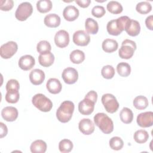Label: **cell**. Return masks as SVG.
Segmentation results:
<instances>
[{"mask_svg": "<svg viewBox=\"0 0 153 153\" xmlns=\"http://www.w3.org/2000/svg\"><path fill=\"white\" fill-rule=\"evenodd\" d=\"M35 64V60L33 57L27 54L22 56L19 60V66L23 71H29L31 69Z\"/></svg>", "mask_w": 153, "mask_h": 153, "instance_id": "obj_15", "label": "cell"}, {"mask_svg": "<svg viewBox=\"0 0 153 153\" xmlns=\"http://www.w3.org/2000/svg\"><path fill=\"white\" fill-rule=\"evenodd\" d=\"M37 51L41 54H45L48 52H51V46L49 42L42 40L39 41L36 45Z\"/></svg>", "mask_w": 153, "mask_h": 153, "instance_id": "obj_37", "label": "cell"}, {"mask_svg": "<svg viewBox=\"0 0 153 153\" xmlns=\"http://www.w3.org/2000/svg\"><path fill=\"white\" fill-rule=\"evenodd\" d=\"M85 97L88 98L96 103L97 99V94L95 91L91 90L87 93V94L85 96Z\"/></svg>", "mask_w": 153, "mask_h": 153, "instance_id": "obj_42", "label": "cell"}, {"mask_svg": "<svg viewBox=\"0 0 153 153\" xmlns=\"http://www.w3.org/2000/svg\"><path fill=\"white\" fill-rule=\"evenodd\" d=\"M69 58L71 61L75 64L81 63L85 59L84 53L79 50H75L72 51L70 55Z\"/></svg>", "mask_w": 153, "mask_h": 153, "instance_id": "obj_27", "label": "cell"}, {"mask_svg": "<svg viewBox=\"0 0 153 153\" xmlns=\"http://www.w3.org/2000/svg\"><path fill=\"white\" fill-rule=\"evenodd\" d=\"M101 74L105 79H111L115 75V69L111 65L104 66L101 70Z\"/></svg>", "mask_w": 153, "mask_h": 153, "instance_id": "obj_38", "label": "cell"}, {"mask_svg": "<svg viewBox=\"0 0 153 153\" xmlns=\"http://www.w3.org/2000/svg\"><path fill=\"white\" fill-rule=\"evenodd\" d=\"M74 108L75 106L72 102L69 100L63 102L56 111L57 120L63 123L69 121L72 117Z\"/></svg>", "mask_w": 153, "mask_h": 153, "instance_id": "obj_1", "label": "cell"}, {"mask_svg": "<svg viewBox=\"0 0 153 153\" xmlns=\"http://www.w3.org/2000/svg\"><path fill=\"white\" fill-rule=\"evenodd\" d=\"M44 24L45 26L49 27H57L60 24V17L54 13L48 14L45 16L44 20Z\"/></svg>", "mask_w": 153, "mask_h": 153, "instance_id": "obj_20", "label": "cell"}, {"mask_svg": "<svg viewBox=\"0 0 153 153\" xmlns=\"http://www.w3.org/2000/svg\"><path fill=\"white\" fill-rule=\"evenodd\" d=\"M133 105L134 106L139 110L145 109L148 106V99L143 96H138L136 97L133 100Z\"/></svg>", "mask_w": 153, "mask_h": 153, "instance_id": "obj_28", "label": "cell"}, {"mask_svg": "<svg viewBox=\"0 0 153 153\" xmlns=\"http://www.w3.org/2000/svg\"><path fill=\"white\" fill-rule=\"evenodd\" d=\"M54 42L59 48L66 47L69 42V35L67 31L60 30L54 36Z\"/></svg>", "mask_w": 153, "mask_h": 153, "instance_id": "obj_12", "label": "cell"}, {"mask_svg": "<svg viewBox=\"0 0 153 153\" xmlns=\"http://www.w3.org/2000/svg\"><path fill=\"white\" fill-rule=\"evenodd\" d=\"M32 4L29 2H23L18 6L15 13V17L20 21H25L32 14Z\"/></svg>", "mask_w": 153, "mask_h": 153, "instance_id": "obj_6", "label": "cell"}, {"mask_svg": "<svg viewBox=\"0 0 153 153\" xmlns=\"http://www.w3.org/2000/svg\"><path fill=\"white\" fill-rule=\"evenodd\" d=\"M106 8L109 12L114 14H120L123 11V7L121 4L115 1H109L106 5Z\"/></svg>", "mask_w": 153, "mask_h": 153, "instance_id": "obj_31", "label": "cell"}, {"mask_svg": "<svg viewBox=\"0 0 153 153\" xmlns=\"http://www.w3.org/2000/svg\"><path fill=\"white\" fill-rule=\"evenodd\" d=\"M118 47V42L116 40L113 39H105L102 44V49L106 53H112L115 51Z\"/></svg>", "mask_w": 153, "mask_h": 153, "instance_id": "obj_22", "label": "cell"}, {"mask_svg": "<svg viewBox=\"0 0 153 153\" xmlns=\"http://www.w3.org/2000/svg\"><path fill=\"white\" fill-rule=\"evenodd\" d=\"M105 10L103 6L96 5L91 10V14L97 18H100L105 14Z\"/></svg>", "mask_w": 153, "mask_h": 153, "instance_id": "obj_39", "label": "cell"}, {"mask_svg": "<svg viewBox=\"0 0 153 153\" xmlns=\"http://www.w3.org/2000/svg\"><path fill=\"white\" fill-rule=\"evenodd\" d=\"M125 30L130 36H136L138 35L140 31V26L139 22L130 19L125 28Z\"/></svg>", "mask_w": 153, "mask_h": 153, "instance_id": "obj_19", "label": "cell"}, {"mask_svg": "<svg viewBox=\"0 0 153 153\" xmlns=\"http://www.w3.org/2000/svg\"><path fill=\"white\" fill-rule=\"evenodd\" d=\"M14 6V1L13 0H1L0 9L2 11H10Z\"/></svg>", "mask_w": 153, "mask_h": 153, "instance_id": "obj_40", "label": "cell"}, {"mask_svg": "<svg viewBox=\"0 0 153 153\" xmlns=\"http://www.w3.org/2000/svg\"><path fill=\"white\" fill-rule=\"evenodd\" d=\"M78 128L82 134L90 135L94 131V124L89 118H83L79 121Z\"/></svg>", "mask_w": 153, "mask_h": 153, "instance_id": "obj_13", "label": "cell"}, {"mask_svg": "<svg viewBox=\"0 0 153 153\" xmlns=\"http://www.w3.org/2000/svg\"><path fill=\"white\" fill-rule=\"evenodd\" d=\"M85 28L87 33L90 34H96L99 30L97 22L92 18H87L85 22Z\"/></svg>", "mask_w": 153, "mask_h": 153, "instance_id": "obj_24", "label": "cell"}, {"mask_svg": "<svg viewBox=\"0 0 153 153\" xmlns=\"http://www.w3.org/2000/svg\"><path fill=\"white\" fill-rule=\"evenodd\" d=\"M36 8L41 13H47L52 8V2L50 0H39L36 2Z\"/></svg>", "mask_w": 153, "mask_h": 153, "instance_id": "obj_29", "label": "cell"}, {"mask_svg": "<svg viewBox=\"0 0 153 153\" xmlns=\"http://www.w3.org/2000/svg\"><path fill=\"white\" fill-rule=\"evenodd\" d=\"M137 124L143 128L149 127L153 124V112L148 111L139 114L136 118Z\"/></svg>", "mask_w": 153, "mask_h": 153, "instance_id": "obj_8", "label": "cell"}, {"mask_svg": "<svg viewBox=\"0 0 153 153\" xmlns=\"http://www.w3.org/2000/svg\"><path fill=\"white\" fill-rule=\"evenodd\" d=\"M101 100L105 109L109 113H114L119 108V103L116 97L112 94L106 93L103 94Z\"/></svg>", "mask_w": 153, "mask_h": 153, "instance_id": "obj_5", "label": "cell"}, {"mask_svg": "<svg viewBox=\"0 0 153 153\" xmlns=\"http://www.w3.org/2000/svg\"><path fill=\"white\" fill-rule=\"evenodd\" d=\"M19 90H7L5 94V100L8 103H17L20 97L19 92Z\"/></svg>", "mask_w": 153, "mask_h": 153, "instance_id": "obj_32", "label": "cell"}, {"mask_svg": "<svg viewBox=\"0 0 153 153\" xmlns=\"http://www.w3.org/2000/svg\"><path fill=\"white\" fill-rule=\"evenodd\" d=\"M117 71L120 76L126 77L131 73V67L127 63L121 62L117 65Z\"/></svg>", "mask_w": 153, "mask_h": 153, "instance_id": "obj_30", "label": "cell"}, {"mask_svg": "<svg viewBox=\"0 0 153 153\" xmlns=\"http://www.w3.org/2000/svg\"><path fill=\"white\" fill-rule=\"evenodd\" d=\"M106 29L109 34L114 36L119 35L122 32L117 23V19L112 20L108 22L107 23Z\"/></svg>", "mask_w": 153, "mask_h": 153, "instance_id": "obj_26", "label": "cell"}, {"mask_svg": "<svg viewBox=\"0 0 153 153\" xmlns=\"http://www.w3.org/2000/svg\"><path fill=\"white\" fill-rule=\"evenodd\" d=\"M30 149L32 153H44L47 150V144L42 140H36L32 143Z\"/></svg>", "mask_w": 153, "mask_h": 153, "instance_id": "obj_23", "label": "cell"}, {"mask_svg": "<svg viewBox=\"0 0 153 153\" xmlns=\"http://www.w3.org/2000/svg\"><path fill=\"white\" fill-rule=\"evenodd\" d=\"M20 84L17 80L11 79L8 81L6 84V90H19Z\"/></svg>", "mask_w": 153, "mask_h": 153, "instance_id": "obj_41", "label": "cell"}, {"mask_svg": "<svg viewBox=\"0 0 153 153\" xmlns=\"http://www.w3.org/2000/svg\"><path fill=\"white\" fill-rule=\"evenodd\" d=\"M94 105L95 102L94 101L88 98L84 97L78 104L79 112L82 115H88L93 112Z\"/></svg>", "mask_w": 153, "mask_h": 153, "instance_id": "obj_11", "label": "cell"}, {"mask_svg": "<svg viewBox=\"0 0 153 153\" xmlns=\"http://www.w3.org/2000/svg\"><path fill=\"white\" fill-rule=\"evenodd\" d=\"M136 10L140 14H146L151 11L152 6L148 1H143L137 4Z\"/></svg>", "mask_w": 153, "mask_h": 153, "instance_id": "obj_35", "label": "cell"}, {"mask_svg": "<svg viewBox=\"0 0 153 153\" xmlns=\"http://www.w3.org/2000/svg\"><path fill=\"white\" fill-rule=\"evenodd\" d=\"M75 2L82 8L88 7L91 3L90 0H76Z\"/></svg>", "mask_w": 153, "mask_h": 153, "instance_id": "obj_43", "label": "cell"}, {"mask_svg": "<svg viewBox=\"0 0 153 153\" xmlns=\"http://www.w3.org/2000/svg\"><path fill=\"white\" fill-rule=\"evenodd\" d=\"M1 125V138L4 137L8 133V129L5 124H4L3 123L1 122L0 123Z\"/></svg>", "mask_w": 153, "mask_h": 153, "instance_id": "obj_45", "label": "cell"}, {"mask_svg": "<svg viewBox=\"0 0 153 153\" xmlns=\"http://www.w3.org/2000/svg\"><path fill=\"white\" fill-rule=\"evenodd\" d=\"M133 137L137 143H143L148 140L149 134L145 130H139L135 131Z\"/></svg>", "mask_w": 153, "mask_h": 153, "instance_id": "obj_33", "label": "cell"}, {"mask_svg": "<svg viewBox=\"0 0 153 153\" xmlns=\"http://www.w3.org/2000/svg\"><path fill=\"white\" fill-rule=\"evenodd\" d=\"M120 117L123 123L125 124H129L133 121V114L130 109L124 107L120 111Z\"/></svg>", "mask_w": 153, "mask_h": 153, "instance_id": "obj_25", "label": "cell"}, {"mask_svg": "<svg viewBox=\"0 0 153 153\" xmlns=\"http://www.w3.org/2000/svg\"><path fill=\"white\" fill-rule=\"evenodd\" d=\"M44 72L39 69L32 70L29 74V79L32 84L35 85L41 84L45 79Z\"/></svg>", "mask_w": 153, "mask_h": 153, "instance_id": "obj_16", "label": "cell"}, {"mask_svg": "<svg viewBox=\"0 0 153 153\" xmlns=\"http://www.w3.org/2000/svg\"><path fill=\"white\" fill-rule=\"evenodd\" d=\"M79 13V10L75 6L68 5L64 8L63 16L67 21L72 22L78 17Z\"/></svg>", "mask_w": 153, "mask_h": 153, "instance_id": "obj_17", "label": "cell"}, {"mask_svg": "<svg viewBox=\"0 0 153 153\" xmlns=\"http://www.w3.org/2000/svg\"><path fill=\"white\" fill-rule=\"evenodd\" d=\"M152 22H153V16L151 15L146 17L145 20V24L148 29H149L151 30H153L152 27Z\"/></svg>", "mask_w": 153, "mask_h": 153, "instance_id": "obj_44", "label": "cell"}, {"mask_svg": "<svg viewBox=\"0 0 153 153\" xmlns=\"http://www.w3.org/2000/svg\"><path fill=\"white\" fill-rule=\"evenodd\" d=\"M62 77L65 83L73 84L75 83L78 79V73L75 68L68 67L63 71Z\"/></svg>", "mask_w": 153, "mask_h": 153, "instance_id": "obj_10", "label": "cell"}, {"mask_svg": "<svg viewBox=\"0 0 153 153\" xmlns=\"http://www.w3.org/2000/svg\"><path fill=\"white\" fill-rule=\"evenodd\" d=\"M46 87L48 91L52 94H56L59 93L62 88V85L60 81L57 78H50L46 84Z\"/></svg>", "mask_w": 153, "mask_h": 153, "instance_id": "obj_18", "label": "cell"}, {"mask_svg": "<svg viewBox=\"0 0 153 153\" xmlns=\"http://www.w3.org/2000/svg\"><path fill=\"white\" fill-rule=\"evenodd\" d=\"M109 146L111 148L115 151H118L121 149L124 145L123 140L121 139V137L118 136L112 137L109 140Z\"/></svg>", "mask_w": 153, "mask_h": 153, "instance_id": "obj_36", "label": "cell"}, {"mask_svg": "<svg viewBox=\"0 0 153 153\" xmlns=\"http://www.w3.org/2000/svg\"><path fill=\"white\" fill-rule=\"evenodd\" d=\"M18 111L13 106H7L1 111L2 117L7 121H14L18 117Z\"/></svg>", "mask_w": 153, "mask_h": 153, "instance_id": "obj_14", "label": "cell"}, {"mask_svg": "<svg viewBox=\"0 0 153 153\" xmlns=\"http://www.w3.org/2000/svg\"><path fill=\"white\" fill-rule=\"evenodd\" d=\"M32 102L37 109L42 112H49L53 107V103L51 100L41 93L34 95Z\"/></svg>", "mask_w": 153, "mask_h": 153, "instance_id": "obj_3", "label": "cell"}, {"mask_svg": "<svg viewBox=\"0 0 153 153\" xmlns=\"http://www.w3.org/2000/svg\"><path fill=\"white\" fill-rule=\"evenodd\" d=\"M94 121L100 130L105 134H109L114 130L112 120L105 113L96 114L94 117Z\"/></svg>", "mask_w": 153, "mask_h": 153, "instance_id": "obj_2", "label": "cell"}, {"mask_svg": "<svg viewBox=\"0 0 153 153\" xmlns=\"http://www.w3.org/2000/svg\"><path fill=\"white\" fill-rule=\"evenodd\" d=\"M136 50V44L134 41L126 39L122 42L121 47L118 51L120 57L124 59H129L134 54Z\"/></svg>", "mask_w": 153, "mask_h": 153, "instance_id": "obj_4", "label": "cell"}, {"mask_svg": "<svg viewBox=\"0 0 153 153\" xmlns=\"http://www.w3.org/2000/svg\"><path fill=\"white\" fill-rule=\"evenodd\" d=\"M73 148V143L69 139H65L62 140L59 143V149L61 152L68 153L70 152Z\"/></svg>", "mask_w": 153, "mask_h": 153, "instance_id": "obj_34", "label": "cell"}, {"mask_svg": "<svg viewBox=\"0 0 153 153\" xmlns=\"http://www.w3.org/2000/svg\"><path fill=\"white\" fill-rule=\"evenodd\" d=\"M18 50V45L14 41H8L2 45L0 48V55L3 59H7L14 56Z\"/></svg>", "mask_w": 153, "mask_h": 153, "instance_id": "obj_7", "label": "cell"}, {"mask_svg": "<svg viewBox=\"0 0 153 153\" xmlns=\"http://www.w3.org/2000/svg\"><path fill=\"white\" fill-rule=\"evenodd\" d=\"M72 39L74 44L77 45L86 46L90 41V36L84 30H79L74 33Z\"/></svg>", "mask_w": 153, "mask_h": 153, "instance_id": "obj_9", "label": "cell"}, {"mask_svg": "<svg viewBox=\"0 0 153 153\" xmlns=\"http://www.w3.org/2000/svg\"><path fill=\"white\" fill-rule=\"evenodd\" d=\"M54 61V56L51 52L41 54L38 56L39 63L44 67H49L53 65Z\"/></svg>", "mask_w": 153, "mask_h": 153, "instance_id": "obj_21", "label": "cell"}]
</instances>
